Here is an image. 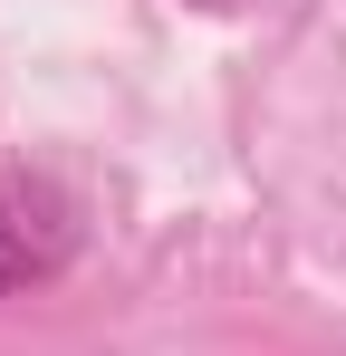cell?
<instances>
[{
    "instance_id": "cell-1",
    "label": "cell",
    "mask_w": 346,
    "mask_h": 356,
    "mask_svg": "<svg viewBox=\"0 0 346 356\" xmlns=\"http://www.w3.org/2000/svg\"><path fill=\"white\" fill-rule=\"evenodd\" d=\"M67 250H77V202L49 174L0 164V298L49 280V270H67Z\"/></svg>"
}]
</instances>
